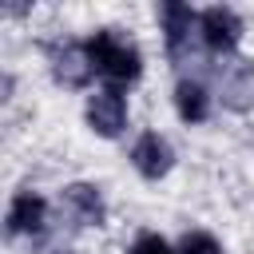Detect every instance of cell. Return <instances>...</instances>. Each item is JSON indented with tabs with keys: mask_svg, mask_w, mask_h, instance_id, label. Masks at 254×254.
Instances as JSON below:
<instances>
[{
	"mask_svg": "<svg viewBox=\"0 0 254 254\" xmlns=\"http://www.w3.org/2000/svg\"><path fill=\"white\" fill-rule=\"evenodd\" d=\"M87 56H91L95 71L107 75V79H115V83H131V79H139V71H143L139 48L127 44V40H123L119 32H111V28L95 32V36L87 40Z\"/></svg>",
	"mask_w": 254,
	"mask_h": 254,
	"instance_id": "1",
	"label": "cell"
},
{
	"mask_svg": "<svg viewBox=\"0 0 254 254\" xmlns=\"http://www.w3.org/2000/svg\"><path fill=\"white\" fill-rule=\"evenodd\" d=\"M64 206L71 210V218L79 226H103V218H107V206L91 183H71L64 190Z\"/></svg>",
	"mask_w": 254,
	"mask_h": 254,
	"instance_id": "8",
	"label": "cell"
},
{
	"mask_svg": "<svg viewBox=\"0 0 254 254\" xmlns=\"http://www.w3.org/2000/svg\"><path fill=\"white\" fill-rule=\"evenodd\" d=\"M87 123L103 139H115L123 131V123H127V99L119 95V87H103V91H95L87 99Z\"/></svg>",
	"mask_w": 254,
	"mask_h": 254,
	"instance_id": "3",
	"label": "cell"
},
{
	"mask_svg": "<svg viewBox=\"0 0 254 254\" xmlns=\"http://www.w3.org/2000/svg\"><path fill=\"white\" fill-rule=\"evenodd\" d=\"M198 28H202V44L210 52H230L242 40V20L234 8H206L198 16Z\"/></svg>",
	"mask_w": 254,
	"mask_h": 254,
	"instance_id": "4",
	"label": "cell"
},
{
	"mask_svg": "<svg viewBox=\"0 0 254 254\" xmlns=\"http://www.w3.org/2000/svg\"><path fill=\"white\" fill-rule=\"evenodd\" d=\"M159 20H163V32H167V52L175 60H183V48H187L190 28H194V12L187 4H179V0H167L159 8Z\"/></svg>",
	"mask_w": 254,
	"mask_h": 254,
	"instance_id": "9",
	"label": "cell"
},
{
	"mask_svg": "<svg viewBox=\"0 0 254 254\" xmlns=\"http://www.w3.org/2000/svg\"><path fill=\"white\" fill-rule=\"evenodd\" d=\"M48 218V202L36 190H20L8 206V234H40Z\"/></svg>",
	"mask_w": 254,
	"mask_h": 254,
	"instance_id": "7",
	"label": "cell"
},
{
	"mask_svg": "<svg viewBox=\"0 0 254 254\" xmlns=\"http://www.w3.org/2000/svg\"><path fill=\"white\" fill-rule=\"evenodd\" d=\"M218 99L230 111L254 107V64L250 60H230L226 67H218Z\"/></svg>",
	"mask_w": 254,
	"mask_h": 254,
	"instance_id": "2",
	"label": "cell"
},
{
	"mask_svg": "<svg viewBox=\"0 0 254 254\" xmlns=\"http://www.w3.org/2000/svg\"><path fill=\"white\" fill-rule=\"evenodd\" d=\"M175 107H179V115H183L187 123H202V119L210 115V99H206L202 83H194V79H183V83L175 87Z\"/></svg>",
	"mask_w": 254,
	"mask_h": 254,
	"instance_id": "10",
	"label": "cell"
},
{
	"mask_svg": "<svg viewBox=\"0 0 254 254\" xmlns=\"http://www.w3.org/2000/svg\"><path fill=\"white\" fill-rule=\"evenodd\" d=\"M175 254H222V246L210 238V234H202V230H190L183 242H179V250Z\"/></svg>",
	"mask_w": 254,
	"mask_h": 254,
	"instance_id": "11",
	"label": "cell"
},
{
	"mask_svg": "<svg viewBox=\"0 0 254 254\" xmlns=\"http://www.w3.org/2000/svg\"><path fill=\"white\" fill-rule=\"evenodd\" d=\"M36 254H71V250H67L64 242H48V238H44V242L36 246Z\"/></svg>",
	"mask_w": 254,
	"mask_h": 254,
	"instance_id": "13",
	"label": "cell"
},
{
	"mask_svg": "<svg viewBox=\"0 0 254 254\" xmlns=\"http://www.w3.org/2000/svg\"><path fill=\"white\" fill-rule=\"evenodd\" d=\"M131 163H135V171H139L143 179H163V175L171 171L175 155H171V143H167L163 135L147 131V135H139V143L131 147Z\"/></svg>",
	"mask_w": 254,
	"mask_h": 254,
	"instance_id": "6",
	"label": "cell"
},
{
	"mask_svg": "<svg viewBox=\"0 0 254 254\" xmlns=\"http://www.w3.org/2000/svg\"><path fill=\"white\" fill-rule=\"evenodd\" d=\"M131 254H175L159 234H139L135 238V246H131Z\"/></svg>",
	"mask_w": 254,
	"mask_h": 254,
	"instance_id": "12",
	"label": "cell"
},
{
	"mask_svg": "<svg viewBox=\"0 0 254 254\" xmlns=\"http://www.w3.org/2000/svg\"><path fill=\"white\" fill-rule=\"evenodd\" d=\"M52 52V75L64 83V87H83L95 71L91 56H87V44H56L48 48Z\"/></svg>",
	"mask_w": 254,
	"mask_h": 254,
	"instance_id": "5",
	"label": "cell"
}]
</instances>
